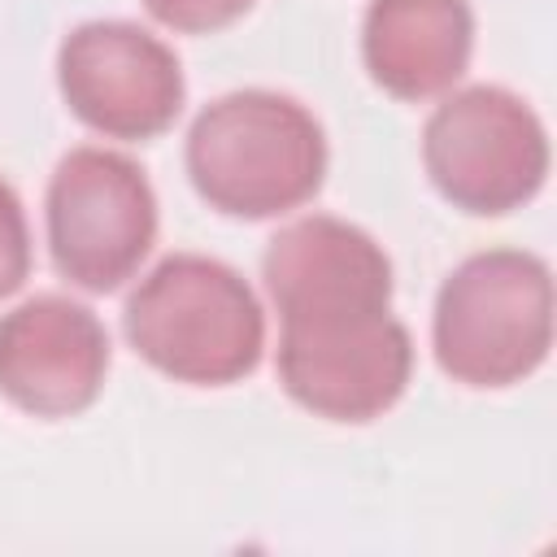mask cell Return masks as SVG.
Returning <instances> with one entry per match:
<instances>
[{
	"mask_svg": "<svg viewBox=\"0 0 557 557\" xmlns=\"http://www.w3.org/2000/svg\"><path fill=\"white\" fill-rule=\"evenodd\" d=\"M30 265V239H26V218L9 183H0V296H9Z\"/></svg>",
	"mask_w": 557,
	"mask_h": 557,
	"instance_id": "11",
	"label": "cell"
},
{
	"mask_svg": "<svg viewBox=\"0 0 557 557\" xmlns=\"http://www.w3.org/2000/svg\"><path fill=\"white\" fill-rule=\"evenodd\" d=\"M131 344L183 383H231L261 357V309L248 283L209 257H170L126 305Z\"/></svg>",
	"mask_w": 557,
	"mask_h": 557,
	"instance_id": "2",
	"label": "cell"
},
{
	"mask_svg": "<svg viewBox=\"0 0 557 557\" xmlns=\"http://www.w3.org/2000/svg\"><path fill=\"white\" fill-rule=\"evenodd\" d=\"M553 339V283L531 252H479L440 292V366L474 387L531 374Z\"/></svg>",
	"mask_w": 557,
	"mask_h": 557,
	"instance_id": "3",
	"label": "cell"
},
{
	"mask_svg": "<svg viewBox=\"0 0 557 557\" xmlns=\"http://www.w3.org/2000/svg\"><path fill=\"white\" fill-rule=\"evenodd\" d=\"M422 157L435 187L470 213H505L522 205L548 170L544 126L500 87H470L444 100L426 122Z\"/></svg>",
	"mask_w": 557,
	"mask_h": 557,
	"instance_id": "5",
	"label": "cell"
},
{
	"mask_svg": "<svg viewBox=\"0 0 557 557\" xmlns=\"http://www.w3.org/2000/svg\"><path fill=\"white\" fill-rule=\"evenodd\" d=\"M409 335L387 313L352 322L283 326L278 374L287 392L339 422H366L383 413L409 383Z\"/></svg>",
	"mask_w": 557,
	"mask_h": 557,
	"instance_id": "7",
	"label": "cell"
},
{
	"mask_svg": "<svg viewBox=\"0 0 557 557\" xmlns=\"http://www.w3.org/2000/svg\"><path fill=\"white\" fill-rule=\"evenodd\" d=\"M104 366V326L74 300L35 296L0 322V392L26 413H78L96 400Z\"/></svg>",
	"mask_w": 557,
	"mask_h": 557,
	"instance_id": "9",
	"label": "cell"
},
{
	"mask_svg": "<svg viewBox=\"0 0 557 557\" xmlns=\"http://www.w3.org/2000/svg\"><path fill=\"white\" fill-rule=\"evenodd\" d=\"M61 91L70 109L117 139L165 131L183 104L174 52L131 22L78 26L61 48Z\"/></svg>",
	"mask_w": 557,
	"mask_h": 557,
	"instance_id": "6",
	"label": "cell"
},
{
	"mask_svg": "<svg viewBox=\"0 0 557 557\" xmlns=\"http://www.w3.org/2000/svg\"><path fill=\"white\" fill-rule=\"evenodd\" d=\"M157 235V200L135 161L78 148L48 187V244L65 278L109 292L135 274Z\"/></svg>",
	"mask_w": 557,
	"mask_h": 557,
	"instance_id": "4",
	"label": "cell"
},
{
	"mask_svg": "<svg viewBox=\"0 0 557 557\" xmlns=\"http://www.w3.org/2000/svg\"><path fill=\"white\" fill-rule=\"evenodd\" d=\"M466 0H374L366 13V65L400 100L453 87L470 61Z\"/></svg>",
	"mask_w": 557,
	"mask_h": 557,
	"instance_id": "10",
	"label": "cell"
},
{
	"mask_svg": "<svg viewBox=\"0 0 557 557\" xmlns=\"http://www.w3.org/2000/svg\"><path fill=\"white\" fill-rule=\"evenodd\" d=\"M265 287L283 326L352 322L387 313L392 265L366 231L339 218H305L270 239Z\"/></svg>",
	"mask_w": 557,
	"mask_h": 557,
	"instance_id": "8",
	"label": "cell"
},
{
	"mask_svg": "<svg viewBox=\"0 0 557 557\" xmlns=\"http://www.w3.org/2000/svg\"><path fill=\"white\" fill-rule=\"evenodd\" d=\"M187 170L196 191L222 213L270 218L318 191L326 170L322 126L287 96L235 91L196 117Z\"/></svg>",
	"mask_w": 557,
	"mask_h": 557,
	"instance_id": "1",
	"label": "cell"
},
{
	"mask_svg": "<svg viewBox=\"0 0 557 557\" xmlns=\"http://www.w3.org/2000/svg\"><path fill=\"white\" fill-rule=\"evenodd\" d=\"M252 0H148L152 17L174 30H218L235 22Z\"/></svg>",
	"mask_w": 557,
	"mask_h": 557,
	"instance_id": "12",
	"label": "cell"
}]
</instances>
